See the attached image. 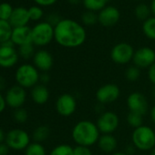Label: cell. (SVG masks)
Instances as JSON below:
<instances>
[{"mask_svg":"<svg viewBox=\"0 0 155 155\" xmlns=\"http://www.w3.org/2000/svg\"><path fill=\"white\" fill-rule=\"evenodd\" d=\"M11 40L19 47L32 43V29L27 26L13 28Z\"/></svg>","mask_w":155,"mask_h":155,"instance_id":"cell-17","label":"cell"},{"mask_svg":"<svg viewBox=\"0 0 155 155\" xmlns=\"http://www.w3.org/2000/svg\"><path fill=\"white\" fill-rule=\"evenodd\" d=\"M127 122L131 128L137 129L141 125H143V116L139 113L129 111L127 115Z\"/></svg>","mask_w":155,"mask_h":155,"instance_id":"cell-28","label":"cell"},{"mask_svg":"<svg viewBox=\"0 0 155 155\" xmlns=\"http://www.w3.org/2000/svg\"><path fill=\"white\" fill-rule=\"evenodd\" d=\"M131 141L132 145L140 150H151L155 148L154 130L146 125L134 129L131 134Z\"/></svg>","mask_w":155,"mask_h":155,"instance_id":"cell-3","label":"cell"},{"mask_svg":"<svg viewBox=\"0 0 155 155\" xmlns=\"http://www.w3.org/2000/svg\"><path fill=\"white\" fill-rule=\"evenodd\" d=\"M153 94H154V96H155V87H154V91H153Z\"/></svg>","mask_w":155,"mask_h":155,"instance_id":"cell-48","label":"cell"},{"mask_svg":"<svg viewBox=\"0 0 155 155\" xmlns=\"http://www.w3.org/2000/svg\"><path fill=\"white\" fill-rule=\"evenodd\" d=\"M54 38V27L48 22L37 24L32 28V43L36 46H46Z\"/></svg>","mask_w":155,"mask_h":155,"instance_id":"cell-5","label":"cell"},{"mask_svg":"<svg viewBox=\"0 0 155 155\" xmlns=\"http://www.w3.org/2000/svg\"><path fill=\"white\" fill-rule=\"evenodd\" d=\"M6 103L10 108L15 110L22 108L27 100V92L26 90L19 85H16L8 90L5 96Z\"/></svg>","mask_w":155,"mask_h":155,"instance_id":"cell-13","label":"cell"},{"mask_svg":"<svg viewBox=\"0 0 155 155\" xmlns=\"http://www.w3.org/2000/svg\"><path fill=\"white\" fill-rule=\"evenodd\" d=\"M19 55L23 58H25V59H28V58L34 57L35 53H34V46H33V43L20 46L19 47Z\"/></svg>","mask_w":155,"mask_h":155,"instance_id":"cell-31","label":"cell"},{"mask_svg":"<svg viewBox=\"0 0 155 155\" xmlns=\"http://www.w3.org/2000/svg\"><path fill=\"white\" fill-rule=\"evenodd\" d=\"M127 107L130 112H135L144 116L148 111L149 104L144 94L139 91H134L127 98Z\"/></svg>","mask_w":155,"mask_h":155,"instance_id":"cell-12","label":"cell"},{"mask_svg":"<svg viewBox=\"0 0 155 155\" xmlns=\"http://www.w3.org/2000/svg\"><path fill=\"white\" fill-rule=\"evenodd\" d=\"M18 61V53L13 47L0 46V67L9 68Z\"/></svg>","mask_w":155,"mask_h":155,"instance_id":"cell-16","label":"cell"},{"mask_svg":"<svg viewBox=\"0 0 155 155\" xmlns=\"http://www.w3.org/2000/svg\"><path fill=\"white\" fill-rule=\"evenodd\" d=\"M81 20L86 26H92V25L96 24L99 21L98 20V16L94 12L89 11V10L87 12L83 13V15L81 17Z\"/></svg>","mask_w":155,"mask_h":155,"instance_id":"cell-32","label":"cell"},{"mask_svg":"<svg viewBox=\"0 0 155 155\" xmlns=\"http://www.w3.org/2000/svg\"><path fill=\"white\" fill-rule=\"evenodd\" d=\"M154 132H155V130H154Z\"/></svg>","mask_w":155,"mask_h":155,"instance_id":"cell-49","label":"cell"},{"mask_svg":"<svg viewBox=\"0 0 155 155\" xmlns=\"http://www.w3.org/2000/svg\"><path fill=\"white\" fill-rule=\"evenodd\" d=\"M33 63L34 66L38 70L43 72H48L52 68L54 59L52 55L48 51L45 49H41L35 53L33 57Z\"/></svg>","mask_w":155,"mask_h":155,"instance_id":"cell-14","label":"cell"},{"mask_svg":"<svg viewBox=\"0 0 155 155\" xmlns=\"http://www.w3.org/2000/svg\"><path fill=\"white\" fill-rule=\"evenodd\" d=\"M28 119V113L27 110L23 108L17 109L14 112V120L18 123H24Z\"/></svg>","mask_w":155,"mask_h":155,"instance_id":"cell-33","label":"cell"},{"mask_svg":"<svg viewBox=\"0 0 155 155\" xmlns=\"http://www.w3.org/2000/svg\"><path fill=\"white\" fill-rule=\"evenodd\" d=\"M28 14H29L30 19H32V20H38V19H40L42 18L43 11L38 7H31L28 9Z\"/></svg>","mask_w":155,"mask_h":155,"instance_id":"cell-35","label":"cell"},{"mask_svg":"<svg viewBox=\"0 0 155 155\" xmlns=\"http://www.w3.org/2000/svg\"><path fill=\"white\" fill-rule=\"evenodd\" d=\"M5 87H6V80L3 77H0V92L4 90Z\"/></svg>","mask_w":155,"mask_h":155,"instance_id":"cell-42","label":"cell"},{"mask_svg":"<svg viewBox=\"0 0 155 155\" xmlns=\"http://www.w3.org/2000/svg\"><path fill=\"white\" fill-rule=\"evenodd\" d=\"M4 140H6V135H5L4 130L0 128V143H3Z\"/></svg>","mask_w":155,"mask_h":155,"instance_id":"cell-43","label":"cell"},{"mask_svg":"<svg viewBox=\"0 0 155 155\" xmlns=\"http://www.w3.org/2000/svg\"><path fill=\"white\" fill-rule=\"evenodd\" d=\"M132 62L140 69L149 68L155 63V51L149 47L140 48L134 52Z\"/></svg>","mask_w":155,"mask_h":155,"instance_id":"cell-11","label":"cell"},{"mask_svg":"<svg viewBox=\"0 0 155 155\" xmlns=\"http://www.w3.org/2000/svg\"><path fill=\"white\" fill-rule=\"evenodd\" d=\"M34 1L40 5V6H44V7H47V6H51L53 5L54 3H56L58 0H34Z\"/></svg>","mask_w":155,"mask_h":155,"instance_id":"cell-37","label":"cell"},{"mask_svg":"<svg viewBox=\"0 0 155 155\" xmlns=\"http://www.w3.org/2000/svg\"><path fill=\"white\" fill-rule=\"evenodd\" d=\"M12 6L8 3H2L0 4V19L8 21L12 13H13Z\"/></svg>","mask_w":155,"mask_h":155,"instance_id":"cell-30","label":"cell"},{"mask_svg":"<svg viewBox=\"0 0 155 155\" xmlns=\"http://www.w3.org/2000/svg\"><path fill=\"white\" fill-rule=\"evenodd\" d=\"M6 106H7V103H6L5 97L2 95L1 92H0V113H2L5 110Z\"/></svg>","mask_w":155,"mask_h":155,"instance_id":"cell-39","label":"cell"},{"mask_svg":"<svg viewBox=\"0 0 155 155\" xmlns=\"http://www.w3.org/2000/svg\"><path fill=\"white\" fill-rule=\"evenodd\" d=\"M150 155H155V148H153L152 150H151V154Z\"/></svg>","mask_w":155,"mask_h":155,"instance_id":"cell-47","label":"cell"},{"mask_svg":"<svg viewBox=\"0 0 155 155\" xmlns=\"http://www.w3.org/2000/svg\"><path fill=\"white\" fill-rule=\"evenodd\" d=\"M101 136L97 124L91 120L78 121L71 130V137L77 145L91 147L96 144Z\"/></svg>","mask_w":155,"mask_h":155,"instance_id":"cell-2","label":"cell"},{"mask_svg":"<svg viewBox=\"0 0 155 155\" xmlns=\"http://www.w3.org/2000/svg\"><path fill=\"white\" fill-rule=\"evenodd\" d=\"M101 134H112L120 125L119 116L113 111H103L96 122Z\"/></svg>","mask_w":155,"mask_h":155,"instance_id":"cell-9","label":"cell"},{"mask_svg":"<svg viewBox=\"0 0 155 155\" xmlns=\"http://www.w3.org/2000/svg\"><path fill=\"white\" fill-rule=\"evenodd\" d=\"M16 81L24 89H32L39 81L40 74L38 69L31 64H23L16 71Z\"/></svg>","mask_w":155,"mask_h":155,"instance_id":"cell-4","label":"cell"},{"mask_svg":"<svg viewBox=\"0 0 155 155\" xmlns=\"http://www.w3.org/2000/svg\"><path fill=\"white\" fill-rule=\"evenodd\" d=\"M120 96V89L117 84L107 83L101 86L96 91V100L101 105L115 102Z\"/></svg>","mask_w":155,"mask_h":155,"instance_id":"cell-8","label":"cell"},{"mask_svg":"<svg viewBox=\"0 0 155 155\" xmlns=\"http://www.w3.org/2000/svg\"><path fill=\"white\" fill-rule=\"evenodd\" d=\"M124 76L128 81L135 82L140 79V69L138 67L131 65L126 68V70L124 72Z\"/></svg>","mask_w":155,"mask_h":155,"instance_id":"cell-26","label":"cell"},{"mask_svg":"<svg viewBox=\"0 0 155 155\" xmlns=\"http://www.w3.org/2000/svg\"><path fill=\"white\" fill-rule=\"evenodd\" d=\"M29 19L30 18L28 14V9L25 8H14L8 22L10 23L11 27L15 28L27 26Z\"/></svg>","mask_w":155,"mask_h":155,"instance_id":"cell-18","label":"cell"},{"mask_svg":"<svg viewBox=\"0 0 155 155\" xmlns=\"http://www.w3.org/2000/svg\"><path fill=\"white\" fill-rule=\"evenodd\" d=\"M148 78L150 83L155 86V63L148 68Z\"/></svg>","mask_w":155,"mask_h":155,"instance_id":"cell-36","label":"cell"},{"mask_svg":"<svg viewBox=\"0 0 155 155\" xmlns=\"http://www.w3.org/2000/svg\"><path fill=\"white\" fill-rule=\"evenodd\" d=\"M31 99L38 105H44L49 99V91L46 85L38 84L31 90Z\"/></svg>","mask_w":155,"mask_h":155,"instance_id":"cell-20","label":"cell"},{"mask_svg":"<svg viewBox=\"0 0 155 155\" xmlns=\"http://www.w3.org/2000/svg\"><path fill=\"white\" fill-rule=\"evenodd\" d=\"M97 144L101 151L111 154L117 149L118 140L112 134H101Z\"/></svg>","mask_w":155,"mask_h":155,"instance_id":"cell-19","label":"cell"},{"mask_svg":"<svg viewBox=\"0 0 155 155\" xmlns=\"http://www.w3.org/2000/svg\"><path fill=\"white\" fill-rule=\"evenodd\" d=\"M8 152L9 147L7 145V143H0V155H8Z\"/></svg>","mask_w":155,"mask_h":155,"instance_id":"cell-38","label":"cell"},{"mask_svg":"<svg viewBox=\"0 0 155 155\" xmlns=\"http://www.w3.org/2000/svg\"><path fill=\"white\" fill-rule=\"evenodd\" d=\"M12 31L13 28L8 21L0 19V43L11 39Z\"/></svg>","mask_w":155,"mask_h":155,"instance_id":"cell-22","label":"cell"},{"mask_svg":"<svg viewBox=\"0 0 155 155\" xmlns=\"http://www.w3.org/2000/svg\"><path fill=\"white\" fill-rule=\"evenodd\" d=\"M68 2L72 5H78L81 2V0H68Z\"/></svg>","mask_w":155,"mask_h":155,"instance_id":"cell-46","label":"cell"},{"mask_svg":"<svg viewBox=\"0 0 155 155\" xmlns=\"http://www.w3.org/2000/svg\"><path fill=\"white\" fill-rule=\"evenodd\" d=\"M50 136V129L47 125H40L37 127L32 134L35 142H43Z\"/></svg>","mask_w":155,"mask_h":155,"instance_id":"cell-21","label":"cell"},{"mask_svg":"<svg viewBox=\"0 0 155 155\" xmlns=\"http://www.w3.org/2000/svg\"><path fill=\"white\" fill-rule=\"evenodd\" d=\"M5 141L9 149L22 150H26L30 144V136L22 129H14L7 133Z\"/></svg>","mask_w":155,"mask_h":155,"instance_id":"cell-6","label":"cell"},{"mask_svg":"<svg viewBox=\"0 0 155 155\" xmlns=\"http://www.w3.org/2000/svg\"><path fill=\"white\" fill-rule=\"evenodd\" d=\"M73 155H93L90 147L76 145L73 147Z\"/></svg>","mask_w":155,"mask_h":155,"instance_id":"cell-34","label":"cell"},{"mask_svg":"<svg viewBox=\"0 0 155 155\" xmlns=\"http://www.w3.org/2000/svg\"><path fill=\"white\" fill-rule=\"evenodd\" d=\"M108 1L109 0H83V4L89 11L94 12L102 10Z\"/></svg>","mask_w":155,"mask_h":155,"instance_id":"cell-24","label":"cell"},{"mask_svg":"<svg viewBox=\"0 0 155 155\" xmlns=\"http://www.w3.org/2000/svg\"><path fill=\"white\" fill-rule=\"evenodd\" d=\"M150 120L155 124V105L150 110Z\"/></svg>","mask_w":155,"mask_h":155,"instance_id":"cell-41","label":"cell"},{"mask_svg":"<svg viewBox=\"0 0 155 155\" xmlns=\"http://www.w3.org/2000/svg\"><path fill=\"white\" fill-rule=\"evenodd\" d=\"M86 30L72 19H61L54 28V38L64 48H73L81 46L86 40Z\"/></svg>","mask_w":155,"mask_h":155,"instance_id":"cell-1","label":"cell"},{"mask_svg":"<svg viewBox=\"0 0 155 155\" xmlns=\"http://www.w3.org/2000/svg\"><path fill=\"white\" fill-rule=\"evenodd\" d=\"M48 155H73V147L69 144H59L54 147Z\"/></svg>","mask_w":155,"mask_h":155,"instance_id":"cell-27","label":"cell"},{"mask_svg":"<svg viewBox=\"0 0 155 155\" xmlns=\"http://www.w3.org/2000/svg\"><path fill=\"white\" fill-rule=\"evenodd\" d=\"M142 30L148 38L155 40V18H149L146 19L143 23Z\"/></svg>","mask_w":155,"mask_h":155,"instance_id":"cell-23","label":"cell"},{"mask_svg":"<svg viewBox=\"0 0 155 155\" xmlns=\"http://www.w3.org/2000/svg\"><path fill=\"white\" fill-rule=\"evenodd\" d=\"M150 9L145 4H140L135 9V16L139 20H146L149 18Z\"/></svg>","mask_w":155,"mask_h":155,"instance_id":"cell-29","label":"cell"},{"mask_svg":"<svg viewBox=\"0 0 155 155\" xmlns=\"http://www.w3.org/2000/svg\"><path fill=\"white\" fill-rule=\"evenodd\" d=\"M56 110L62 117H69L77 110V100L69 93H63L56 101Z\"/></svg>","mask_w":155,"mask_h":155,"instance_id":"cell-10","label":"cell"},{"mask_svg":"<svg viewBox=\"0 0 155 155\" xmlns=\"http://www.w3.org/2000/svg\"><path fill=\"white\" fill-rule=\"evenodd\" d=\"M25 155H47V152L42 143L34 141L25 150Z\"/></svg>","mask_w":155,"mask_h":155,"instance_id":"cell-25","label":"cell"},{"mask_svg":"<svg viewBox=\"0 0 155 155\" xmlns=\"http://www.w3.org/2000/svg\"><path fill=\"white\" fill-rule=\"evenodd\" d=\"M120 11L114 7H106L101 10L98 20L103 27H112L120 20Z\"/></svg>","mask_w":155,"mask_h":155,"instance_id":"cell-15","label":"cell"},{"mask_svg":"<svg viewBox=\"0 0 155 155\" xmlns=\"http://www.w3.org/2000/svg\"><path fill=\"white\" fill-rule=\"evenodd\" d=\"M150 11L155 16V0H152V1H151V4H150Z\"/></svg>","mask_w":155,"mask_h":155,"instance_id":"cell-44","label":"cell"},{"mask_svg":"<svg viewBox=\"0 0 155 155\" xmlns=\"http://www.w3.org/2000/svg\"><path fill=\"white\" fill-rule=\"evenodd\" d=\"M49 80H50V77H49V75L48 74V73H46V72H44L43 74H41L40 75V78H39V81L42 82V84H47L48 81H49Z\"/></svg>","mask_w":155,"mask_h":155,"instance_id":"cell-40","label":"cell"},{"mask_svg":"<svg viewBox=\"0 0 155 155\" xmlns=\"http://www.w3.org/2000/svg\"><path fill=\"white\" fill-rule=\"evenodd\" d=\"M110 155H128L125 151H114Z\"/></svg>","mask_w":155,"mask_h":155,"instance_id":"cell-45","label":"cell"},{"mask_svg":"<svg viewBox=\"0 0 155 155\" xmlns=\"http://www.w3.org/2000/svg\"><path fill=\"white\" fill-rule=\"evenodd\" d=\"M134 52V48L129 43H118L110 50V58L118 65H125L132 61Z\"/></svg>","mask_w":155,"mask_h":155,"instance_id":"cell-7","label":"cell"}]
</instances>
